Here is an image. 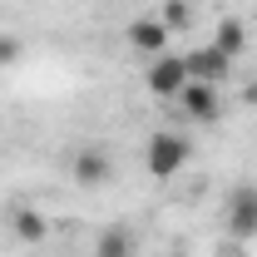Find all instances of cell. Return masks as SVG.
<instances>
[{"instance_id":"6da1fadb","label":"cell","mask_w":257,"mask_h":257,"mask_svg":"<svg viewBox=\"0 0 257 257\" xmlns=\"http://www.w3.org/2000/svg\"><path fill=\"white\" fill-rule=\"evenodd\" d=\"M193 159V144L188 134H178V128H159V134H149V144H144V168H149V178H173V173H183Z\"/></svg>"},{"instance_id":"7a4b0ae2","label":"cell","mask_w":257,"mask_h":257,"mask_svg":"<svg viewBox=\"0 0 257 257\" xmlns=\"http://www.w3.org/2000/svg\"><path fill=\"white\" fill-rule=\"evenodd\" d=\"M144 89L154 99H178L183 89H188V60L183 55H159V60H149V69H144Z\"/></svg>"},{"instance_id":"3957f363","label":"cell","mask_w":257,"mask_h":257,"mask_svg":"<svg viewBox=\"0 0 257 257\" xmlns=\"http://www.w3.org/2000/svg\"><path fill=\"white\" fill-rule=\"evenodd\" d=\"M178 109L188 124H203L213 128L223 119V84H203V79H188V89L178 94Z\"/></svg>"},{"instance_id":"277c9868","label":"cell","mask_w":257,"mask_h":257,"mask_svg":"<svg viewBox=\"0 0 257 257\" xmlns=\"http://www.w3.org/2000/svg\"><path fill=\"white\" fill-rule=\"evenodd\" d=\"M223 223H227V232H232L237 242L257 237V183H237V188L227 193V203H223Z\"/></svg>"},{"instance_id":"5b68a950","label":"cell","mask_w":257,"mask_h":257,"mask_svg":"<svg viewBox=\"0 0 257 257\" xmlns=\"http://www.w3.org/2000/svg\"><path fill=\"white\" fill-rule=\"evenodd\" d=\"M128 50L134 55H144V60H159V55H168V40H173V30L163 25L159 15H139V20H128Z\"/></svg>"},{"instance_id":"8992f818","label":"cell","mask_w":257,"mask_h":257,"mask_svg":"<svg viewBox=\"0 0 257 257\" xmlns=\"http://www.w3.org/2000/svg\"><path fill=\"white\" fill-rule=\"evenodd\" d=\"M183 60H188V79H203V84H223L227 74H232V60H227L223 50H213V45L188 50Z\"/></svg>"},{"instance_id":"52a82bcc","label":"cell","mask_w":257,"mask_h":257,"mask_svg":"<svg viewBox=\"0 0 257 257\" xmlns=\"http://www.w3.org/2000/svg\"><path fill=\"white\" fill-rule=\"evenodd\" d=\"M109 178H114L109 154H99V149H79V154H74V183H79V188H104Z\"/></svg>"},{"instance_id":"ba28073f","label":"cell","mask_w":257,"mask_h":257,"mask_svg":"<svg viewBox=\"0 0 257 257\" xmlns=\"http://www.w3.org/2000/svg\"><path fill=\"white\" fill-rule=\"evenodd\" d=\"M10 232H15L20 242H45V237H50V218H45L40 208H30V203H15V208H10Z\"/></svg>"},{"instance_id":"9c48e42d","label":"cell","mask_w":257,"mask_h":257,"mask_svg":"<svg viewBox=\"0 0 257 257\" xmlns=\"http://www.w3.org/2000/svg\"><path fill=\"white\" fill-rule=\"evenodd\" d=\"M208 45H213V50H223L227 60H237V55L247 50V25L227 15V20H218V30H213V40H208Z\"/></svg>"},{"instance_id":"30bf717a","label":"cell","mask_w":257,"mask_h":257,"mask_svg":"<svg viewBox=\"0 0 257 257\" xmlns=\"http://www.w3.org/2000/svg\"><path fill=\"white\" fill-rule=\"evenodd\" d=\"M94 257H134V232L128 227H104L94 242Z\"/></svg>"},{"instance_id":"8fae6325","label":"cell","mask_w":257,"mask_h":257,"mask_svg":"<svg viewBox=\"0 0 257 257\" xmlns=\"http://www.w3.org/2000/svg\"><path fill=\"white\" fill-rule=\"evenodd\" d=\"M159 20H163L173 35H178V30L193 20V5H188V0H163V5H159Z\"/></svg>"},{"instance_id":"7c38bea8","label":"cell","mask_w":257,"mask_h":257,"mask_svg":"<svg viewBox=\"0 0 257 257\" xmlns=\"http://www.w3.org/2000/svg\"><path fill=\"white\" fill-rule=\"evenodd\" d=\"M20 60V40L15 35H0V64H15Z\"/></svg>"}]
</instances>
